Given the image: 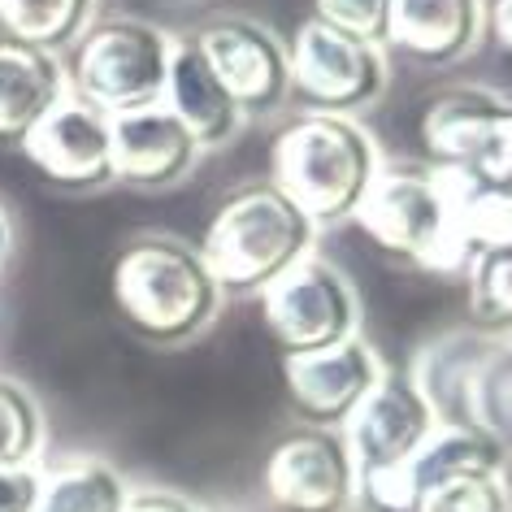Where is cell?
I'll list each match as a JSON object with an SVG mask.
<instances>
[{
  "mask_svg": "<svg viewBox=\"0 0 512 512\" xmlns=\"http://www.w3.org/2000/svg\"><path fill=\"white\" fill-rule=\"evenodd\" d=\"M126 512H204L196 499L165 491V486H131V499H126Z\"/></svg>",
  "mask_w": 512,
  "mask_h": 512,
  "instance_id": "cell-27",
  "label": "cell"
},
{
  "mask_svg": "<svg viewBox=\"0 0 512 512\" xmlns=\"http://www.w3.org/2000/svg\"><path fill=\"white\" fill-rule=\"evenodd\" d=\"M261 313L283 356L322 352L361 335V300L348 274L322 256H304L296 270L261 291Z\"/></svg>",
  "mask_w": 512,
  "mask_h": 512,
  "instance_id": "cell-7",
  "label": "cell"
},
{
  "mask_svg": "<svg viewBox=\"0 0 512 512\" xmlns=\"http://www.w3.org/2000/svg\"><path fill=\"white\" fill-rule=\"evenodd\" d=\"M387 14H391V0H317L313 18H322L348 35H361V40L382 44V35H387Z\"/></svg>",
  "mask_w": 512,
  "mask_h": 512,
  "instance_id": "cell-25",
  "label": "cell"
},
{
  "mask_svg": "<svg viewBox=\"0 0 512 512\" xmlns=\"http://www.w3.org/2000/svg\"><path fill=\"white\" fill-rule=\"evenodd\" d=\"M265 495L278 512H348L361 495V473L343 430L304 426L265 460Z\"/></svg>",
  "mask_w": 512,
  "mask_h": 512,
  "instance_id": "cell-8",
  "label": "cell"
},
{
  "mask_svg": "<svg viewBox=\"0 0 512 512\" xmlns=\"http://www.w3.org/2000/svg\"><path fill=\"white\" fill-rule=\"evenodd\" d=\"M434 430H439V413H434L430 395L408 374H391L387 369L378 387L369 391V400L343 426V443H348L356 473L365 482L374 473L400 469Z\"/></svg>",
  "mask_w": 512,
  "mask_h": 512,
  "instance_id": "cell-12",
  "label": "cell"
},
{
  "mask_svg": "<svg viewBox=\"0 0 512 512\" xmlns=\"http://www.w3.org/2000/svg\"><path fill=\"white\" fill-rule=\"evenodd\" d=\"M317 230L322 226L283 187L261 178L222 200L200 239V256L209 261L222 291L261 296L287 270H296L304 256H313Z\"/></svg>",
  "mask_w": 512,
  "mask_h": 512,
  "instance_id": "cell-2",
  "label": "cell"
},
{
  "mask_svg": "<svg viewBox=\"0 0 512 512\" xmlns=\"http://www.w3.org/2000/svg\"><path fill=\"white\" fill-rule=\"evenodd\" d=\"M92 14L96 0H0V27L9 40L48 48V53L79 44L83 31L92 27Z\"/></svg>",
  "mask_w": 512,
  "mask_h": 512,
  "instance_id": "cell-20",
  "label": "cell"
},
{
  "mask_svg": "<svg viewBox=\"0 0 512 512\" xmlns=\"http://www.w3.org/2000/svg\"><path fill=\"white\" fill-rule=\"evenodd\" d=\"M66 96L70 74L57 53L22 40H0V139L5 144H22Z\"/></svg>",
  "mask_w": 512,
  "mask_h": 512,
  "instance_id": "cell-17",
  "label": "cell"
},
{
  "mask_svg": "<svg viewBox=\"0 0 512 512\" xmlns=\"http://www.w3.org/2000/svg\"><path fill=\"white\" fill-rule=\"evenodd\" d=\"M44 452V413L22 382L0 374V465H35Z\"/></svg>",
  "mask_w": 512,
  "mask_h": 512,
  "instance_id": "cell-22",
  "label": "cell"
},
{
  "mask_svg": "<svg viewBox=\"0 0 512 512\" xmlns=\"http://www.w3.org/2000/svg\"><path fill=\"white\" fill-rule=\"evenodd\" d=\"M382 374H387V365H382V356L361 335L322 352L283 356L287 400L300 413V421H309L313 430L348 426L352 413L382 382Z\"/></svg>",
  "mask_w": 512,
  "mask_h": 512,
  "instance_id": "cell-10",
  "label": "cell"
},
{
  "mask_svg": "<svg viewBox=\"0 0 512 512\" xmlns=\"http://www.w3.org/2000/svg\"><path fill=\"white\" fill-rule=\"evenodd\" d=\"M204 148L165 100L113 113V178L135 187H174L196 170Z\"/></svg>",
  "mask_w": 512,
  "mask_h": 512,
  "instance_id": "cell-15",
  "label": "cell"
},
{
  "mask_svg": "<svg viewBox=\"0 0 512 512\" xmlns=\"http://www.w3.org/2000/svg\"><path fill=\"white\" fill-rule=\"evenodd\" d=\"M504 447H499L482 426H456L439 421V430L404 460L400 469L374 473L361 482V495L382 512H413L434 486L469 478V473H504Z\"/></svg>",
  "mask_w": 512,
  "mask_h": 512,
  "instance_id": "cell-11",
  "label": "cell"
},
{
  "mask_svg": "<svg viewBox=\"0 0 512 512\" xmlns=\"http://www.w3.org/2000/svg\"><path fill=\"white\" fill-rule=\"evenodd\" d=\"M291 61V92H296L309 113H339L356 118L361 109L378 105L387 92V48L361 35H348L322 18L300 22L296 40L287 48Z\"/></svg>",
  "mask_w": 512,
  "mask_h": 512,
  "instance_id": "cell-6",
  "label": "cell"
},
{
  "mask_svg": "<svg viewBox=\"0 0 512 512\" xmlns=\"http://www.w3.org/2000/svg\"><path fill=\"white\" fill-rule=\"evenodd\" d=\"M486 35V0H391L382 48L421 61L456 66Z\"/></svg>",
  "mask_w": 512,
  "mask_h": 512,
  "instance_id": "cell-16",
  "label": "cell"
},
{
  "mask_svg": "<svg viewBox=\"0 0 512 512\" xmlns=\"http://www.w3.org/2000/svg\"><path fill=\"white\" fill-rule=\"evenodd\" d=\"M508 109L512 100L491 92V87H443L421 105V144H426L430 161L443 165V170L482 174Z\"/></svg>",
  "mask_w": 512,
  "mask_h": 512,
  "instance_id": "cell-14",
  "label": "cell"
},
{
  "mask_svg": "<svg viewBox=\"0 0 512 512\" xmlns=\"http://www.w3.org/2000/svg\"><path fill=\"white\" fill-rule=\"evenodd\" d=\"M204 61L213 66L217 83L230 92V100L243 109V118L252 113H274L291 96V61L287 44L278 40L270 27L252 18H222L209 22L204 31L191 35Z\"/></svg>",
  "mask_w": 512,
  "mask_h": 512,
  "instance_id": "cell-9",
  "label": "cell"
},
{
  "mask_svg": "<svg viewBox=\"0 0 512 512\" xmlns=\"http://www.w3.org/2000/svg\"><path fill=\"white\" fill-rule=\"evenodd\" d=\"M413 512H508V486L499 473H469L434 486Z\"/></svg>",
  "mask_w": 512,
  "mask_h": 512,
  "instance_id": "cell-23",
  "label": "cell"
},
{
  "mask_svg": "<svg viewBox=\"0 0 512 512\" xmlns=\"http://www.w3.org/2000/svg\"><path fill=\"white\" fill-rule=\"evenodd\" d=\"M131 482L100 456H70L44 469L40 512H126Z\"/></svg>",
  "mask_w": 512,
  "mask_h": 512,
  "instance_id": "cell-19",
  "label": "cell"
},
{
  "mask_svg": "<svg viewBox=\"0 0 512 512\" xmlns=\"http://www.w3.org/2000/svg\"><path fill=\"white\" fill-rule=\"evenodd\" d=\"M165 105L178 122L196 135L200 148H222L243 131V109L230 100V92L217 83L213 66L204 61L196 40H178L174 61H170V79H165Z\"/></svg>",
  "mask_w": 512,
  "mask_h": 512,
  "instance_id": "cell-18",
  "label": "cell"
},
{
  "mask_svg": "<svg viewBox=\"0 0 512 512\" xmlns=\"http://www.w3.org/2000/svg\"><path fill=\"white\" fill-rule=\"evenodd\" d=\"M469 174L473 170H443V165H382L352 222L400 261L426 270H465L460 200Z\"/></svg>",
  "mask_w": 512,
  "mask_h": 512,
  "instance_id": "cell-1",
  "label": "cell"
},
{
  "mask_svg": "<svg viewBox=\"0 0 512 512\" xmlns=\"http://www.w3.org/2000/svg\"><path fill=\"white\" fill-rule=\"evenodd\" d=\"M174 44V35H165L152 22H92L83 40L74 44V61L66 70L70 92L92 100L105 113L157 105L165 96V79H170Z\"/></svg>",
  "mask_w": 512,
  "mask_h": 512,
  "instance_id": "cell-5",
  "label": "cell"
},
{
  "mask_svg": "<svg viewBox=\"0 0 512 512\" xmlns=\"http://www.w3.org/2000/svg\"><path fill=\"white\" fill-rule=\"evenodd\" d=\"M165 5H187V0H165Z\"/></svg>",
  "mask_w": 512,
  "mask_h": 512,
  "instance_id": "cell-31",
  "label": "cell"
},
{
  "mask_svg": "<svg viewBox=\"0 0 512 512\" xmlns=\"http://www.w3.org/2000/svg\"><path fill=\"white\" fill-rule=\"evenodd\" d=\"M486 35L495 40L499 57L512 66V0H486Z\"/></svg>",
  "mask_w": 512,
  "mask_h": 512,
  "instance_id": "cell-28",
  "label": "cell"
},
{
  "mask_svg": "<svg viewBox=\"0 0 512 512\" xmlns=\"http://www.w3.org/2000/svg\"><path fill=\"white\" fill-rule=\"evenodd\" d=\"M44 465H0V512H40Z\"/></svg>",
  "mask_w": 512,
  "mask_h": 512,
  "instance_id": "cell-26",
  "label": "cell"
},
{
  "mask_svg": "<svg viewBox=\"0 0 512 512\" xmlns=\"http://www.w3.org/2000/svg\"><path fill=\"white\" fill-rule=\"evenodd\" d=\"M482 178H495V183H512V109H508L504 126H499L495 152H491V161H486Z\"/></svg>",
  "mask_w": 512,
  "mask_h": 512,
  "instance_id": "cell-29",
  "label": "cell"
},
{
  "mask_svg": "<svg viewBox=\"0 0 512 512\" xmlns=\"http://www.w3.org/2000/svg\"><path fill=\"white\" fill-rule=\"evenodd\" d=\"M5 256H9V217L0 209V265H5Z\"/></svg>",
  "mask_w": 512,
  "mask_h": 512,
  "instance_id": "cell-30",
  "label": "cell"
},
{
  "mask_svg": "<svg viewBox=\"0 0 512 512\" xmlns=\"http://www.w3.org/2000/svg\"><path fill=\"white\" fill-rule=\"evenodd\" d=\"M465 270L473 309L482 317H495V322H512V248L473 256Z\"/></svg>",
  "mask_w": 512,
  "mask_h": 512,
  "instance_id": "cell-24",
  "label": "cell"
},
{
  "mask_svg": "<svg viewBox=\"0 0 512 512\" xmlns=\"http://www.w3.org/2000/svg\"><path fill=\"white\" fill-rule=\"evenodd\" d=\"M113 304L148 343H187L222 309V283L200 248L183 239H139L113 261Z\"/></svg>",
  "mask_w": 512,
  "mask_h": 512,
  "instance_id": "cell-4",
  "label": "cell"
},
{
  "mask_svg": "<svg viewBox=\"0 0 512 512\" xmlns=\"http://www.w3.org/2000/svg\"><path fill=\"white\" fill-rule=\"evenodd\" d=\"M18 148L57 187L79 191L113 183V113L74 92Z\"/></svg>",
  "mask_w": 512,
  "mask_h": 512,
  "instance_id": "cell-13",
  "label": "cell"
},
{
  "mask_svg": "<svg viewBox=\"0 0 512 512\" xmlns=\"http://www.w3.org/2000/svg\"><path fill=\"white\" fill-rule=\"evenodd\" d=\"M460 248H465V265L482 252L512 248V183L469 174L460 200Z\"/></svg>",
  "mask_w": 512,
  "mask_h": 512,
  "instance_id": "cell-21",
  "label": "cell"
},
{
  "mask_svg": "<svg viewBox=\"0 0 512 512\" xmlns=\"http://www.w3.org/2000/svg\"><path fill=\"white\" fill-rule=\"evenodd\" d=\"M378 170L374 135L339 113H300L270 148V183L283 187L317 226L352 222Z\"/></svg>",
  "mask_w": 512,
  "mask_h": 512,
  "instance_id": "cell-3",
  "label": "cell"
}]
</instances>
